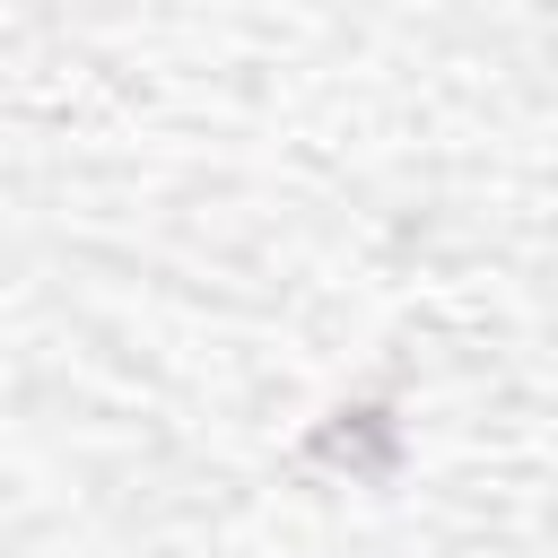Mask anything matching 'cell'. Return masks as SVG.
<instances>
[{
	"mask_svg": "<svg viewBox=\"0 0 558 558\" xmlns=\"http://www.w3.org/2000/svg\"><path fill=\"white\" fill-rule=\"evenodd\" d=\"M314 462L357 471V480H392V462H401V418H392V410H340V418L314 427Z\"/></svg>",
	"mask_w": 558,
	"mask_h": 558,
	"instance_id": "cell-1",
	"label": "cell"
}]
</instances>
